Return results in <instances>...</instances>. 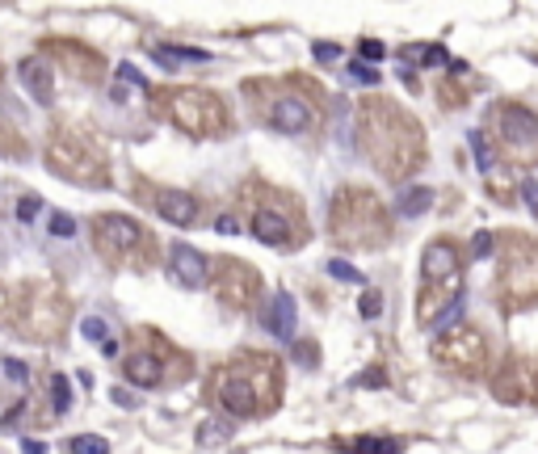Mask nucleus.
Segmentation results:
<instances>
[{"instance_id":"nucleus-36","label":"nucleus","mask_w":538,"mask_h":454,"mask_svg":"<svg viewBox=\"0 0 538 454\" xmlns=\"http://www.w3.org/2000/svg\"><path fill=\"white\" fill-rule=\"evenodd\" d=\"M312 55L320 59V63H337V59H341V46H337V43H315Z\"/></svg>"},{"instance_id":"nucleus-18","label":"nucleus","mask_w":538,"mask_h":454,"mask_svg":"<svg viewBox=\"0 0 538 454\" xmlns=\"http://www.w3.org/2000/svg\"><path fill=\"white\" fill-rule=\"evenodd\" d=\"M530 391V354H505L492 370V396L500 404H526Z\"/></svg>"},{"instance_id":"nucleus-44","label":"nucleus","mask_w":538,"mask_h":454,"mask_svg":"<svg viewBox=\"0 0 538 454\" xmlns=\"http://www.w3.org/2000/svg\"><path fill=\"white\" fill-rule=\"evenodd\" d=\"M0 85H4V63H0Z\"/></svg>"},{"instance_id":"nucleus-2","label":"nucleus","mask_w":538,"mask_h":454,"mask_svg":"<svg viewBox=\"0 0 538 454\" xmlns=\"http://www.w3.org/2000/svg\"><path fill=\"white\" fill-rule=\"evenodd\" d=\"M286 374L269 349H236L227 362L206 374V400L227 421H261L282 408Z\"/></svg>"},{"instance_id":"nucleus-17","label":"nucleus","mask_w":538,"mask_h":454,"mask_svg":"<svg viewBox=\"0 0 538 454\" xmlns=\"http://www.w3.org/2000/svg\"><path fill=\"white\" fill-rule=\"evenodd\" d=\"M38 51H43L55 68H63L68 80H76V85H101V76H105V55H101L97 46L80 43V38H59V34H51V38L38 43Z\"/></svg>"},{"instance_id":"nucleus-7","label":"nucleus","mask_w":538,"mask_h":454,"mask_svg":"<svg viewBox=\"0 0 538 454\" xmlns=\"http://www.w3.org/2000/svg\"><path fill=\"white\" fill-rule=\"evenodd\" d=\"M496 307L505 316L538 307V236L526 231H500L496 236Z\"/></svg>"},{"instance_id":"nucleus-10","label":"nucleus","mask_w":538,"mask_h":454,"mask_svg":"<svg viewBox=\"0 0 538 454\" xmlns=\"http://www.w3.org/2000/svg\"><path fill=\"white\" fill-rule=\"evenodd\" d=\"M43 160L59 181H72L80 189H110V181H114L105 152L72 122H55L51 127V135L43 143Z\"/></svg>"},{"instance_id":"nucleus-27","label":"nucleus","mask_w":538,"mask_h":454,"mask_svg":"<svg viewBox=\"0 0 538 454\" xmlns=\"http://www.w3.org/2000/svg\"><path fill=\"white\" fill-rule=\"evenodd\" d=\"M404 59H412V63H421V68H429V63H446V46H438V43L404 46Z\"/></svg>"},{"instance_id":"nucleus-40","label":"nucleus","mask_w":538,"mask_h":454,"mask_svg":"<svg viewBox=\"0 0 538 454\" xmlns=\"http://www.w3.org/2000/svg\"><path fill=\"white\" fill-rule=\"evenodd\" d=\"M526 404H538V354H530V391H526Z\"/></svg>"},{"instance_id":"nucleus-20","label":"nucleus","mask_w":538,"mask_h":454,"mask_svg":"<svg viewBox=\"0 0 538 454\" xmlns=\"http://www.w3.org/2000/svg\"><path fill=\"white\" fill-rule=\"evenodd\" d=\"M17 76H21L26 93H30V101H38V105H46V110L55 105V76H51V59H46L43 51L30 55V59H21Z\"/></svg>"},{"instance_id":"nucleus-5","label":"nucleus","mask_w":538,"mask_h":454,"mask_svg":"<svg viewBox=\"0 0 538 454\" xmlns=\"http://www.w3.org/2000/svg\"><path fill=\"white\" fill-rule=\"evenodd\" d=\"M72 320V299L51 282V278H30L9 286V307H4V328L30 345H59Z\"/></svg>"},{"instance_id":"nucleus-3","label":"nucleus","mask_w":538,"mask_h":454,"mask_svg":"<svg viewBox=\"0 0 538 454\" xmlns=\"http://www.w3.org/2000/svg\"><path fill=\"white\" fill-rule=\"evenodd\" d=\"M244 101H248L253 118L278 135H312L324 122V93L315 80L299 72L244 80Z\"/></svg>"},{"instance_id":"nucleus-29","label":"nucleus","mask_w":538,"mask_h":454,"mask_svg":"<svg viewBox=\"0 0 538 454\" xmlns=\"http://www.w3.org/2000/svg\"><path fill=\"white\" fill-rule=\"evenodd\" d=\"M80 332H85V341H93V345H105V341H110V324L101 316L80 320Z\"/></svg>"},{"instance_id":"nucleus-9","label":"nucleus","mask_w":538,"mask_h":454,"mask_svg":"<svg viewBox=\"0 0 538 454\" xmlns=\"http://www.w3.org/2000/svg\"><path fill=\"white\" fill-rule=\"evenodd\" d=\"M463 299V253L450 236H438L425 244L421 257V290H416V324L433 328L438 320L454 312Z\"/></svg>"},{"instance_id":"nucleus-25","label":"nucleus","mask_w":538,"mask_h":454,"mask_svg":"<svg viewBox=\"0 0 538 454\" xmlns=\"http://www.w3.org/2000/svg\"><path fill=\"white\" fill-rule=\"evenodd\" d=\"M0 156H4V160H26V156H30L26 135H21V131H13L9 122H0Z\"/></svg>"},{"instance_id":"nucleus-34","label":"nucleus","mask_w":538,"mask_h":454,"mask_svg":"<svg viewBox=\"0 0 538 454\" xmlns=\"http://www.w3.org/2000/svg\"><path fill=\"white\" fill-rule=\"evenodd\" d=\"M38 211H43V198H34V194H26V198L17 202V219H21V223H30Z\"/></svg>"},{"instance_id":"nucleus-38","label":"nucleus","mask_w":538,"mask_h":454,"mask_svg":"<svg viewBox=\"0 0 538 454\" xmlns=\"http://www.w3.org/2000/svg\"><path fill=\"white\" fill-rule=\"evenodd\" d=\"M492 244H496V236H488V231H480V236L471 240V257H488V253H492Z\"/></svg>"},{"instance_id":"nucleus-42","label":"nucleus","mask_w":538,"mask_h":454,"mask_svg":"<svg viewBox=\"0 0 538 454\" xmlns=\"http://www.w3.org/2000/svg\"><path fill=\"white\" fill-rule=\"evenodd\" d=\"M118 76H122L127 85H143V76H139V68H131V63H122V68H118Z\"/></svg>"},{"instance_id":"nucleus-19","label":"nucleus","mask_w":538,"mask_h":454,"mask_svg":"<svg viewBox=\"0 0 538 454\" xmlns=\"http://www.w3.org/2000/svg\"><path fill=\"white\" fill-rule=\"evenodd\" d=\"M206 257L198 253V248H189V244H173L169 248V278L177 282L181 290H202V282H206Z\"/></svg>"},{"instance_id":"nucleus-6","label":"nucleus","mask_w":538,"mask_h":454,"mask_svg":"<svg viewBox=\"0 0 538 454\" xmlns=\"http://www.w3.org/2000/svg\"><path fill=\"white\" fill-rule=\"evenodd\" d=\"M391 215L387 202L366 185H341L328 202V236L345 253H370L391 244Z\"/></svg>"},{"instance_id":"nucleus-22","label":"nucleus","mask_w":538,"mask_h":454,"mask_svg":"<svg viewBox=\"0 0 538 454\" xmlns=\"http://www.w3.org/2000/svg\"><path fill=\"white\" fill-rule=\"evenodd\" d=\"M484 173H488V198H492V202H500V206H513V202L522 198V194H517V189H522V181H517V173H513V169H509V173L484 169Z\"/></svg>"},{"instance_id":"nucleus-31","label":"nucleus","mask_w":538,"mask_h":454,"mask_svg":"<svg viewBox=\"0 0 538 454\" xmlns=\"http://www.w3.org/2000/svg\"><path fill=\"white\" fill-rule=\"evenodd\" d=\"M345 446H358V450H400V442H391V438H354V442H345Z\"/></svg>"},{"instance_id":"nucleus-43","label":"nucleus","mask_w":538,"mask_h":454,"mask_svg":"<svg viewBox=\"0 0 538 454\" xmlns=\"http://www.w3.org/2000/svg\"><path fill=\"white\" fill-rule=\"evenodd\" d=\"M219 231H223V236H231V231H240V215H223V219H219Z\"/></svg>"},{"instance_id":"nucleus-24","label":"nucleus","mask_w":538,"mask_h":454,"mask_svg":"<svg viewBox=\"0 0 538 454\" xmlns=\"http://www.w3.org/2000/svg\"><path fill=\"white\" fill-rule=\"evenodd\" d=\"M467 101H471V89H467L463 80L446 76V80L438 85V105H442V110H463Z\"/></svg>"},{"instance_id":"nucleus-16","label":"nucleus","mask_w":538,"mask_h":454,"mask_svg":"<svg viewBox=\"0 0 538 454\" xmlns=\"http://www.w3.org/2000/svg\"><path fill=\"white\" fill-rule=\"evenodd\" d=\"M131 194H139L164 223L173 227H202V219H206V202L198 194H189V189H177V185H156L147 177H134Z\"/></svg>"},{"instance_id":"nucleus-8","label":"nucleus","mask_w":538,"mask_h":454,"mask_svg":"<svg viewBox=\"0 0 538 454\" xmlns=\"http://www.w3.org/2000/svg\"><path fill=\"white\" fill-rule=\"evenodd\" d=\"M152 114L173 122L189 139H223L231 131V110L215 89L177 85V89H152Z\"/></svg>"},{"instance_id":"nucleus-11","label":"nucleus","mask_w":538,"mask_h":454,"mask_svg":"<svg viewBox=\"0 0 538 454\" xmlns=\"http://www.w3.org/2000/svg\"><path fill=\"white\" fill-rule=\"evenodd\" d=\"M93 248L97 257L110 265V270H152L160 248H156V236L139 223L134 215H122V211H105V215H93L89 223Z\"/></svg>"},{"instance_id":"nucleus-15","label":"nucleus","mask_w":538,"mask_h":454,"mask_svg":"<svg viewBox=\"0 0 538 454\" xmlns=\"http://www.w3.org/2000/svg\"><path fill=\"white\" fill-rule=\"evenodd\" d=\"M206 282H211L215 299L223 303L227 312H240V316L253 312V307L265 299V278L253 270L248 261H240V257H215Z\"/></svg>"},{"instance_id":"nucleus-23","label":"nucleus","mask_w":538,"mask_h":454,"mask_svg":"<svg viewBox=\"0 0 538 454\" xmlns=\"http://www.w3.org/2000/svg\"><path fill=\"white\" fill-rule=\"evenodd\" d=\"M429 206H433V189H429V185H412V189L400 194V215L404 219H416V215H425Z\"/></svg>"},{"instance_id":"nucleus-1","label":"nucleus","mask_w":538,"mask_h":454,"mask_svg":"<svg viewBox=\"0 0 538 454\" xmlns=\"http://www.w3.org/2000/svg\"><path fill=\"white\" fill-rule=\"evenodd\" d=\"M358 152L366 164L387 177V181H408L412 173H421V164L429 160V143H425V127L404 110L400 101L370 93L358 101Z\"/></svg>"},{"instance_id":"nucleus-41","label":"nucleus","mask_w":538,"mask_h":454,"mask_svg":"<svg viewBox=\"0 0 538 454\" xmlns=\"http://www.w3.org/2000/svg\"><path fill=\"white\" fill-rule=\"evenodd\" d=\"M362 55L366 59H383V43L379 38H362Z\"/></svg>"},{"instance_id":"nucleus-21","label":"nucleus","mask_w":538,"mask_h":454,"mask_svg":"<svg viewBox=\"0 0 538 454\" xmlns=\"http://www.w3.org/2000/svg\"><path fill=\"white\" fill-rule=\"evenodd\" d=\"M295 324H299V312H295V299L286 295V290H278L273 299H269V312H265V328L273 337H282V341H290L295 337Z\"/></svg>"},{"instance_id":"nucleus-13","label":"nucleus","mask_w":538,"mask_h":454,"mask_svg":"<svg viewBox=\"0 0 538 454\" xmlns=\"http://www.w3.org/2000/svg\"><path fill=\"white\" fill-rule=\"evenodd\" d=\"M169 362H189V354L177 349L160 328H139L131 349L122 354V374H127V383H134L139 391H156L164 383L177 387L181 379L169 370Z\"/></svg>"},{"instance_id":"nucleus-37","label":"nucleus","mask_w":538,"mask_h":454,"mask_svg":"<svg viewBox=\"0 0 538 454\" xmlns=\"http://www.w3.org/2000/svg\"><path fill=\"white\" fill-rule=\"evenodd\" d=\"M349 76H354L358 85H370V89L379 85V72H374V68H366V63H354V68H349Z\"/></svg>"},{"instance_id":"nucleus-12","label":"nucleus","mask_w":538,"mask_h":454,"mask_svg":"<svg viewBox=\"0 0 538 454\" xmlns=\"http://www.w3.org/2000/svg\"><path fill=\"white\" fill-rule=\"evenodd\" d=\"M484 135L492 143V156L509 169H534L538 164V110L526 101H492L484 118Z\"/></svg>"},{"instance_id":"nucleus-33","label":"nucleus","mask_w":538,"mask_h":454,"mask_svg":"<svg viewBox=\"0 0 538 454\" xmlns=\"http://www.w3.org/2000/svg\"><path fill=\"white\" fill-rule=\"evenodd\" d=\"M358 312L366 320H374L379 312H383V295L379 290H362V299H358Z\"/></svg>"},{"instance_id":"nucleus-30","label":"nucleus","mask_w":538,"mask_h":454,"mask_svg":"<svg viewBox=\"0 0 538 454\" xmlns=\"http://www.w3.org/2000/svg\"><path fill=\"white\" fill-rule=\"evenodd\" d=\"M68 450H76V454H105V450H110V442H105V438H72V442H68Z\"/></svg>"},{"instance_id":"nucleus-32","label":"nucleus","mask_w":538,"mask_h":454,"mask_svg":"<svg viewBox=\"0 0 538 454\" xmlns=\"http://www.w3.org/2000/svg\"><path fill=\"white\" fill-rule=\"evenodd\" d=\"M328 273H332V278H341V282H358V286L366 282V278H362L349 261H341V257H332V261H328Z\"/></svg>"},{"instance_id":"nucleus-28","label":"nucleus","mask_w":538,"mask_h":454,"mask_svg":"<svg viewBox=\"0 0 538 454\" xmlns=\"http://www.w3.org/2000/svg\"><path fill=\"white\" fill-rule=\"evenodd\" d=\"M156 59H160V63H169V59H185V63H206V59H211V51H198V46H160V51H156Z\"/></svg>"},{"instance_id":"nucleus-4","label":"nucleus","mask_w":538,"mask_h":454,"mask_svg":"<svg viewBox=\"0 0 538 454\" xmlns=\"http://www.w3.org/2000/svg\"><path fill=\"white\" fill-rule=\"evenodd\" d=\"M240 215H244L248 231L261 244H269V248L290 253V248H303L312 240V223H307L303 198L290 194V189H282V185L248 177L244 189H240Z\"/></svg>"},{"instance_id":"nucleus-35","label":"nucleus","mask_w":538,"mask_h":454,"mask_svg":"<svg viewBox=\"0 0 538 454\" xmlns=\"http://www.w3.org/2000/svg\"><path fill=\"white\" fill-rule=\"evenodd\" d=\"M76 231V219L63 215V211H51V236H72Z\"/></svg>"},{"instance_id":"nucleus-26","label":"nucleus","mask_w":538,"mask_h":454,"mask_svg":"<svg viewBox=\"0 0 538 454\" xmlns=\"http://www.w3.org/2000/svg\"><path fill=\"white\" fill-rule=\"evenodd\" d=\"M51 400H55L51 416H63L72 408V383H68V374H51Z\"/></svg>"},{"instance_id":"nucleus-14","label":"nucleus","mask_w":538,"mask_h":454,"mask_svg":"<svg viewBox=\"0 0 538 454\" xmlns=\"http://www.w3.org/2000/svg\"><path fill=\"white\" fill-rule=\"evenodd\" d=\"M433 362L450 370L454 379H484L492 370V345L484 337V328L475 324H450L446 332L433 341Z\"/></svg>"},{"instance_id":"nucleus-39","label":"nucleus","mask_w":538,"mask_h":454,"mask_svg":"<svg viewBox=\"0 0 538 454\" xmlns=\"http://www.w3.org/2000/svg\"><path fill=\"white\" fill-rule=\"evenodd\" d=\"M295 354H299V362H307V366L320 362V358H315V354H320V349H315V341H299V345H295Z\"/></svg>"}]
</instances>
